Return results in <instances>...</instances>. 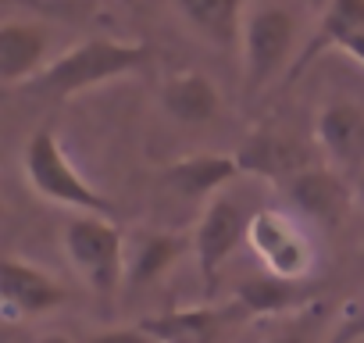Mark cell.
I'll list each match as a JSON object with an SVG mask.
<instances>
[{"instance_id": "4", "label": "cell", "mask_w": 364, "mask_h": 343, "mask_svg": "<svg viewBox=\"0 0 364 343\" xmlns=\"http://www.w3.org/2000/svg\"><path fill=\"white\" fill-rule=\"evenodd\" d=\"M243 86L247 93H261L293 58L296 47V22L286 8H257L247 22H243Z\"/></svg>"}, {"instance_id": "22", "label": "cell", "mask_w": 364, "mask_h": 343, "mask_svg": "<svg viewBox=\"0 0 364 343\" xmlns=\"http://www.w3.org/2000/svg\"><path fill=\"white\" fill-rule=\"evenodd\" d=\"M268 343H307V336H304L300 329H286V332H279V336H272Z\"/></svg>"}, {"instance_id": "13", "label": "cell", "mask_w": 364, "mask_h": 343, "mask_svg": "<svg viewBox=\"0 0 364 343\" xmlns=\"http://www.w3.org/2000/svg\"><path fill=\"white\" fill-rule=\"evenodd\" d=\"M190 250V240L178 233H143L125 243V286L139 290L161 279L175 261Z\"/></svg>"}, {"instance_id": "7", "label": "cell", "mask_w": 364, "mask_h": 343, "mask_svg": "<svg viewBox=\"0 0 364 343\" xmlns=\"http://www.w3.org/2000/svg\"><path fill=\"white\" fill-rule=\"evenodd\" d=\"M65 286L47 275L43 268L29 265V261H18V258H8L4 268H0V304H4V315L8 318H36V315H47L54 307L65 304Z\"/></svg>"}, {"instance_id": "6", "label": "cell", "mask_w": 364, "mask_h": 343, "mask_svg": "<svg viewBox=\"0 0 364 343\" xmlns=\"http://www.w3.org/2000/svg\"><path fill=\"white\" fill-rule=\"evenodd\" d=\"M247 240L254 247V254L264 261V268L279 279H289V283H300L311 265H314V254H311V243L307 236L282 215V211H254L250 215V229H247Z\"/></svg>"}, {"instance_id": "18", "label": "cell", "mask_w": 364, "mask_h": 343, "mask_svg": "<svg viewBox=\"0 0 364 343\" xmlns=\"http://www.w3.org/2000/svg\"><path fill=\"white\" fill-rule=\"evenodd\" d=\"M304 290L300 283L268 275V279H247L240 283L236 297H232V311L240 315H275V311H289L293 304H300Z\"/></svg>"}, {"instance_id": "17", "label": "cell", "mask_w": 364, "mask_h": 343, "mask_svg": "<svg viewBox=\"0 0 364 343\" xmlns=\"http://www.w3.org/2000/svg\"><path fill=\"white\" fill-rule=\"evenodd\" d=\"M186 22L218 47H232L243 40V0H175Z\"/></svg>"}, {"instance_id": "16", "label": "cell", "mask_w": 364, "mask_h": 343, "mask_svg": "<svg viewBox=\"0 0 364 343\" xmlns=\"http://www.w3.org/2000/svg\"><path fill=\"white\" fill-rule=\"evenodd\" d=\"M364 29V0H332V4L321 11V22L314 29V36L307 40V47L300 51L296 65H293V75L304 72L314 58H321L325 51H339V43L353 33Z\"/></svg>"}, {"instance_id": "14", "label": "cell", "mask_w": 364, "mask_h": 343, "mask_svg": "<svg viewBox=\"0 0 364 343\" xmlns=\"http://www.w3.org/2000/svg\"><path fill=\"white\" fill-rule=\"evenodd\" d=\"M47 33L29 22H8L0 29V79L8 86L33 83L47 68Z\"/></svg>"}, {"instance_id": "19", "label": "cell", "mask_w": 364, "mask_h": 343, "mask_svg": "<svg viewBox=\"0 0 364 343\" xmlns=\"http://www.w3.org/2000/svg\"><path fill=\"white\" fill-rule=\"evenodd\" d=\"M325 343H364V300H353L350 307H343Z\"/></svg>"}, {"instance_id": "3", "label": "cell", "mask_w": 364, "mask_h": 343, "mask_svg": "<svg viewBox=\"0 0 364 343\" xmlns=\"http://www.w3.org/2000/svg\"><path fill=\"white\" fill-rule=\"evenodd\" d=\"M125 236L104 215H75L65 226V254L86 286L100 297H111L125 286Z\"/></svg>"}, {"instance_id": "20", "label": "cell", "mask_w": 364, "mask_h": 343, "mask_svg": "<svg viewBox=\"0 0 364 343\" xmlns=\"http://www.w3.org/2000/svg\"><path fill=\"white\" fill-rule=\"evenodd\" d=\"M86 343H150V336L136 325V329H100L93 336H86Z\"/></svg>"}, {"instance_id": "8", "label": "cell", "mask_w": 364, "mask_h": 343, "mask_svg": "<svg viewBox=\"0 0 364 343\" xmlns=\"http://www.w3.org/2000/svg\"><path fill=\"white\" fill-rule=\"evenodd\" d=\"M286 194H289V201H293L307 218H314L321 229H336V226L346 218L350 201H353V186L343 183L339 172L318 168V164H311L307 172H300L293 183H286Z\"/></svg>"}, {"instance_id": "15", "label": "cell", "mask_w": 364, "mask_h": 343, "mask_svg": "<svg viewBox=\"0 0 364 343\" xmlns=\"http://www.w3.org/2000/svg\"><path fill=\"white\" fill-rule=\"evenodd\" d=\"M236 157H240L243 172H254V176L275 179V183H282V186L293 183L300 172H307V168L314 164L311 154H307L300 143L282 139V136H272V132L254 136Z\"/></svg>"}, {"instance_id": "5", "label": "cell", "mask_w": 364, "mask_h": 343, "mask_svg": "<svg viewBox=\"0 0 364 343\" xmlns=\"http://www.w3.org/2000/svg\"><path fill=\"white\" fill-rule=\"evenodd\" d=\"M247 229H250V215L243 211L240 201L215 197L204 208V215L197 222V233H193V254H197V265H200V275H204L208 290L218 286L222 268L229 265L236 247L247 240Z\"/></svg>"}, {"instance_id": "23", "label": "cell", "mask_w": 364, "mask_h": 343, "mask_svg": "<svg viewBox=\"0 0 364 343\" xmlns=\"http://www.w3.org/2000/svg\"><path fill=\"white\" fill-rule=\"evenodd\" d=\"M350 186H353V201H357V204H360V211H364V168L353 176V183H350Z\"/></svg>"}, {"instance_id": "12", "label": "cell", "mask_w": 364, "mask_h": 343, "mask_svg": "<svg viewBox=\"0 0 364 343\" xmlns=\"http://www.w3.org/2000/svg\"><path fill=\"white\" fill-rule=\"evenodd\" d=\"M225 322L229 311L204 304V307H178V311L143 318L139 329L150 336V343H218Z\"/></svg>"}, {"instance_id": "24", "label": "cell", "mask_w": 364, "mask_h": 343, "mask_svg": "<svg viewBox=\"0 0 364 343\" xmlns=\"http://www.w3.org/2000/svg\"><path fill=\"white\" fill-rule=\"evenodd\" d=\"M36 343H75V339H68V336H61V332H54V336H40Z\"/></svg>"}, {"instance_id": "2", "label": "cell", "mask_w": 364, "mask_h": 343, "mask_svg": "<svg viewBox=\"0 0 364 343\" xmlns=\"http://www.w3.org/2000/svg\"><path fill=\"white\" fill-rule=\"evenodd\" d=\"M22 168H26L29 186L43 201L61 204V208H75L79 215H104V218H111V201L104 194H97L79 176L75 164L65 154V147L58 143V136L50 129H36L29 136L26 154H22Z\"/></svg>"}, {"instance_id": "1", "label": "cell", "mask_w": 364, "mask_h": 343, "mask_svg": "<svg viewBox=\"0 0 364 343\" xmlns=\"http://www.w3.org/2000/svg\"><path fill=\"white\" fill-rule=\"evenodd\" d=\"M146 47L143 43H125V40H86L68 47L65 54H58L54 61H47V68L29 83V90L43 93V97H75L82 90H93L100 83L122 79L136 68H143L146 61Z\"/></svg>"}, {"instance_id": "9", "label": "cell", "mask_w": 364, "mask_h": 343, "mask_svg": "<svg viewBox=\"0 0 364 343\" xmlns=\"http://www.w3.org/2000/svg\"><path fill=\"white\" fill-rule=\"evenodd\" d=\"M314 136L332 164L350 172L364 168V107L350 100H328L318 111Z\"/></svg>"}, {"instance_id": "25", "label": "cell", "mask_w": 364, "mask_h": 343, "mask_svg": "<svg viewBox=\"0 0 364 343\" xmlns=\"http://www.w3.org/2000/svg\"><path fill=\"white\" fill-rule=\"evenodd\" d=\"M307 4H311V8H314V11H325V8H328V4H332V0H307Z\"/></svg>"}, {"instance_id": "11", "label": "cell", "mask_w": 364, "mask_h": 343, "mask_svg": "<svg viewBox=\"0 0 364 343\" xmlns=\"http://www.w3.org/2000/svg\"><path fill=\"white\" fill-rule=\"evenodd\" d=\"M161 104L182 125H211L222 111V93L204 72H178L161 86Z\"/></svg>"}, {"instance_id": "21", "label": "cell", "mask_w": 364, "mask_h": 343, "mask_svg": "<svg viewBox=\"0 0 364 343\" xmlns=\"http://www.w3.org/2000/svg\"><path fill=\"white\" fill-rule=\"evenodd\" d=\"M339 54H346V58H353L357 65H364V29L353 33V36H346V40L339 43Z\"/></svg>"}, {"instance_id": "10", "label": "cell", "mask_w": 364, "mask_h": 343, "mask_svg": "<svg viewBox=\"0 0 364 343\" xmlns=\"http://www.w3.org/2000/svg\"><path fill=\"white\" fill-rule=\"evenodd\" d=\"M243 172L236 154H190L178 157L161 172V183L178 194L182 201H204L215 197L225 183H232Z\"/></svg>"}]
</instances>
